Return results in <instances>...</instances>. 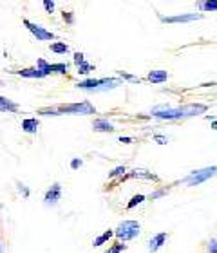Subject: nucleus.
Wrapping results in <instances>:
<instances>
[{
	"label": "nucleus",
	"instance_id": "nucleus-1",
	"mask_svg": "<svg viewBox=\"0 0 217 253\" xmlns=\"http://www.w3.org/2000/svg\"><path fill=\"white\" fill-rule=\"evenodd\" d=\"M42 116H62V114H74V116H89L96 114V107L90 101H82V103H62V105L43 107L38 111Z\"/></svg>",
	"mask_w": 217,
	"mask_h": 253
},
{
	"label": "nucleus",
	"instance_id": "nucleus-2",
	"mask_svg": "<svg viewBox=\"0 0 217 253\" xmlns=\"http://www.w3.org/2000/svg\"><path fill=\"white\" fill-rule=\"evenodd\" d=\"M216 175H217V167H207V169L190 172L181 183H185V185H188V186H197V185H201V183H205V181L216 177Z\"/></svg>",
	"mask_w": 217,
	"mask_h": 253
},
{
	"label": "nucleus",
	"instance_id": "nucleus-3",
	"mask_svg": "<svg viewBox=\"0 0 217 253\" xmlns=\"http://www.w3.org/2000/svg\"><path fill=\"white\" fill-rule=\"evenodd\" d=\"M141 232V226H139L138 221H123L120 226L116 228V232H114V237H118L120 241L123 243H127V241H132L136 239Z\"/></svg>",
	"mask_w": 217,
	"mask_h": 253
},
{
	"label": "nucleus",
	"instance_id": "nucleus-4",
	"mask_svg": "<svg viewBox=\"0 0 217 253\" xmlns=\"http://www.w3.org/2000/svg\"><path fill=\"white\" fill-rule=\"evenodd\" d=\"M37 69L43 74V78L49 74H67L69 73V63H47L45 60H38Z\"/></svg>",
	"mask_w": 217,
	"mask_h": 253
},
{
	"label": "nucleus",
	"instance_id": "nucleus-5",
	"mask_svg": "<svg viewBox=\"0 0 217 253\" xmlns=\"http://www.w3.org/2000/svg\"><path fill=\"white\" fill-rule=\"evenodd\" d=\"M152 116L158 120H181L179 107H170V105H158L152 109Z\"/></svg>",
	"mask_w": 217,
	"mask_h": 253
},
{
	"label": "nucleus",
	"instance_id": "nucleus-6",
	"mask_svg": "<svg viewBox=\"0 0 217 253\" xmlns=\"http://www.w3.org/2000/svg\"><path fill=\"white\" fill-rule=\"evenodd\" d=\"M22 24L29 29V33H31L33 37H37V40H40V42H47V40H54V33L47 31V29H43L42 26H38V24H33L31 20H27V18H24L22 20Z\"/></svg>",
	"mask_w": 217,
	"mask_h": 253
},
{
	"label": "nucleus",
	"instance_id": "nucleus-7",
	"mask_svg": "<svg viewBox=\"0 0 217 253\" xmlns=\"http://www.w3.org/2000/svg\"><path fill=\"white\" fill-rule=\"evenodd\" d=\"M203 15L199 13H188V15H175V16H163L159 15V20L163 24H185V22H194V20H201Z\"/></svg>",
	"mask_w": 217,
	"mask_h": 253
},
{
	"label": "nucleus",
	"instance_id": "nucleus-8",
	"mask_svg": "<svg viewBox=\"0 0 217 253\" xmlns=\"http://www.w3.org/2000/svg\"><path fill=\"white\" fill-rule=\"evenodd\" d=\"M208 111L207 105L203 103H186V105L179 107L181 118H192V116H199V114H205Z\"/></svg>",
	"mask_w": 217,
	"mask_h": 253
},
{
	"label": "nucleus",
	"instance_id": "nucleus-9",
	"mask_svg": "<svg viewBox=\"0 0 217 253\" xmlns=\"http://www.w3.org/2000/svg\"><path fill=\"white\" fill-rule=\"evenodd\" d=\"M120 85H123L122 78H98V87L94 92H105L109 89H116Z\"/></svg>",
	"mask_w": 217,
	"mask_h": 253
},
{
	"label": "nucleus",
	"instance_id": "nucleus-10",
	"mask_svg": "<svg viewBox=\"0 0 217 253\" xmlns=\"http://www.w3.org/2000/svg\"><path fill=\"white\" fill-rule=\"evenodd\" d=\"M129 179H148V181H159L158 175H154L152 172H147V170H132V172H129L127 175H123L122 177V183L123 181H129Z\"/></svg>",
	"mask_w": 217,
	"mask_h": 253
},
{
	"label": "nucleus",
	"instance_id": "nucleus-11",
	"mask_svg": "<svg viewBox=\"0 0 217 253\" xmlns=\"http://www.w3.org/2000/svg\"><path fill=\"white\" fill-rule=\"evenodd\" d=\"M60 197H62V185H60V183H54V185L45 192L43 201H45V205H56L60 201Z\"/></svg>",
	"mask_w": 217,
	"mask_h": 253
},
{
	"label": "nucleus",
	"instance_id": "nucleus-12",
	"mask_svg": "<svg viewBox=\"0 0 217 253\" xmlns=\"http://www.w3.org/2000/svg\"><path fill=\"white\" fill-rule=\"evenodd\" d=\"M169 80V73L167 71H150V73L147 74V82H150V84H163V82H167Z\"/></svg>",
	"mask_w": 217,
	"mask_h": 253
},
{
	"label": "nucleus",
	"instance_id": "nucleus-13",
	"mask_svg": "<svg viewBox=\"0 0 217 253\" xmlns=\"http://www.w3.org/2000/svg\"><path fill=\"white\" fill-rule=\"evenodd\" d=\"M167 239H169V235H167L165 232L163 233H158V235H156L154 239H150V243H148V250H150L152 253H156L159 248H161V246H163L165 243H167Z\"/></svg>",
	"mask_w": 217,
	"mask_h": 253
},
{
	"label": "nucleus",
	"instance_id": "nucleus-14",
	"mask_svg": "<svg viewBox=\"0 0 217 253\" xmlns=\"http://www.w3.org/2000/svg\"><path fill=\"white\" fill-rule=\"evenodd\" d=\"M92 128H94V132H114L116 128H114V125L112 123H109L107 120H103V118H98V120H94L92 122Z\"/></svg>",
	"mask_w": 217,
	"mask_h": 253
},
{
	"label": "nucleus",
	"instance_id": "nucleus-15",
	"mask_svg": "<svg viewBox=\"0 0 217 253\" xmlns=\"http://www.w3.org/2000/svg\"><path fill=\"white\" fill-rule=\"evenodd\" d=\"M38 126H40V122L37 118H27V120L22 122V130L27 132V134H35L38 130Z\"/></svg>",
	"mask_w": 217,
	"mask_h": 253
},
{
	"label": "nucleus",
	"instance_id": "nucleus-16",
	"mask_svg": "<svg viewBox=\"0 0 217 253\" xmlns=\"http://www.w3.org/2000/svg\"><path fill=\"white\" fill-rule=\"evenodd\" d=\"M18 111V103L7 100L4 96H0V112H16Z\"/></svg>",
	"mask_w": 217,
	"mask_h": 253
},
{
	"label": "nucleus",
	"instance_id": "nucleus-17",
	"mask_svg": "<svg viewBox=\"0 0 217 253\" xmlns=\"http://www.w3.org/2000/svg\"><path fill=\"white\" fill-rule=\"evenodd\" d=\"M18 76L22 78H43V74L38 71L37 67H29V69H22V71H16Z\"/></svg>",
	"mask_w": 217,
	"mask_h": 253
},
{
	"label": "nucleus",
	"instance_id": "nucleus-18",
	"mask_svg": "<svg viewBox=\"0 0 217 253\" xmlns=\"http://www.w3.org/2000/svg\"><path fill=\"white\" fill-rule=\"evenodd\" d=\"M112 237H114V232H112V230H107V232L101 233L100 237H96L92 244H94V246H101V244H105L107 241H111Z\"/></svg>",
	"mask_w": 217,
	"mask_h": 253
},
{
	"label": "nucleus",
	"instance_id": "nucleus-19",
	"mask_svg": "<svg viewBox=\"0 0 217 253\" xmlns=\"http://www.w3.org/2000/svg\"><path fill=\"white\" fill-rule=\"evenodd\" d=\"M51 51L56 54H65V53H69V45L65 42H54V43H51Z\"/></svg>",
	"mask_w": 217,
	"mask_h": 253
},
{
	"label": "nucleus",
	"instance_id": "nucleus-20",
	"mask_svg": "<svg viewBox=\"0 0 217 253\" xmlns=\"http://www.w3.org/2000/svg\"><path fill=\"white\" fill-rule=\"evenodd\" d=\"M143 201H145V195H143V194L134 195L132 199H130V201H129V203H127V210H132V208H136V206L141 205Z\"/></svg>",
	"mask_w": 217,
	"mask_h": 253
},
{
	"label": "nucleus",
	"instance_id": "nucleus-21",
	"mask_svg": "<svg viewBox=\"0 0 217 253\" xmlns=\"http://www.w3.org/2000/svg\"><path fill=\"white\" fill-rule=\"evenodd\" d=\"M201 11H217V0H207V2H199Z\"/></svg>",
	"mask_w": 217,
	"mask_h": 253
},
{
	"label": "nucleus",
	"instance_id": "nucleus-22",
	"mask_svg": "<svg viewBox=\"0 0 217 253\" xmlns=\"http://www.w3.org/2000/svg\"><path fill=\"white\" fill-rule=\"evenodd\" d=\"M90 71H94V65L89 62H84L82 65H78V73L80 74H89Z\"/></svg>",
	"mask_w": 217,
	"mask_h": 253
},
{
	"label": "nucleus",
	"instance_id": "nucleus-23",
	"mask_svg": "<svg viewBox=\"0 0 217 253\" xmlns=\"http://www.w3.org/2000/svg\"><path fill=\"white\" fill-rule=\"evenodd\" d=\"M120 76H122L123 80H129V82H132V84H141L143 80L141 78H138V76H132V74H127V73H123V71H120Z\"/></svg>",
	"mask_w": 217,
	"mask_h": 253
},
{
	"label": "nucleus",
	"instance_id": "nucleus-24",
	"mask_svg": "<svg viewBox=\"0 0 217 253\" xmlns=\"http://www.w3.org/2000/svg\"><path fill=\"white\" fill-rule=\"evenodd\" d=\"M125 250H127V244L116 243V244H112L111 250H109L107 253H122V252H125Z\"/></svg>",
	"mask_w": 217,
	"mask_h": 253
},
{
	"label": "nucleus",
	"instance_id": "nucleus-25",
	"mask_svg": "<svg viewBox=\"0 0 217 253\" xmlns=\"http://www.w3.org/2000/svg\"><path fill=\"white\" fill-rule=\"evenodd\" d=\"M125 172H127V169H125V167H116V169L112 170V172H109V177H118V175H125Z\"/></svg>",
	"mask_w": 217,
	"mask_h": 253
},
{
	"label": "nucleus",
	"instance_id": "nucleus-26",
	"mask_svg": "<svg viewBox=\"0 0 217 253\" xmlns=\"http://www.w3.org/2000/svg\"><path fill=\"white\" fill-rule=\"evenodd\" d=\"M85 62V54L84 53H74V65L78 67V65H82V63Z\"/></svg>",
	"mask_w": 217,
	"mask_h": 253
},
{
	"label": "nucleus",
	"instance_id": "nucleus-27",
	"mask_svg": "<svg viewBox=\"0 0 217 253\" xmlns=\"http://www.w3.org/2000/svg\"><path fill=\"white\" fill-rule=\"evenodd\" d=\"M82 165H84V161L76 158V159H73V161H71V169H73V170H78L80 167H82Z\"/></svg>",
	"mask_w": 217,
	"mask_h": 253
},
{
	"label": "nucleus",
	"instance_id": "nucleus-28",
	"mask_svg": "<svg viewBox=\"0 0 217 253\" xmlns=\"http://www.w3.org/2000/svg\"><path fill=\"white\" fill-rule=\"evenodd\" d=\"M169 192V188H163V190H158V192H154L152 195H150V199H158V197H161V195H165Z\"/></svg>",
	"mask_w": 217,
	"mask_h": 253
},
{
	"label": "nucleus",
	"instance_id": "nucleus-29",
	"mask_svg": "<svg viewBox=\"0 0 217 253\" xmlns=\"http://www.w3.org/2000/svg\"><path fill=\"white\" fill-rule=\"evenodd\" d=\"M43 7H45V11H47V13H53L54 2H49V0H45V2H43Z\"/></svg>",
	"mask_w": 217,
	"mask_h": 253
},
{
	"label": "nucleus",
	"instance_id": "nucleus-30",
	"mask_svg": "<svg viewBox=\"0 0 217 253\" xmlns=\"http://www.w3.org/2000/svg\"><path fill=\"white\" fill-rule=\"evenodd\" d=\"M64 20L67 22V24H73V22H74L73 13H65V11H64Z\"/></svg>",
	"mask_w": 217,
	"mask_h": 253
},
{
	"label": "nucleus",
	"instance_id": "nucleus-31",
	"mask_svg": "<svg viewBox=\"0 0 217 253\" xmlns=\"http://www.w3.org/2000/svg\"><path fill=\"white\" fill-rule=\"evenodd\" d=\"M208 250H210V253H217V239H214L212 243H210Z\"/></svg>",
	"mask_w": 217,
	"mask_h": 253
},
{
	"label": "nucleus",
	"instance_id": "nucleus-32",
	"mask_svg": "<svg viewBox=\"0 0 217 253\" xmlns=\"http://www.w3.org/2000/svg\"><path fill=\"white\" fill-rule=\"evenodd\" d=\"M154 139H156L159 145H165V143L169 141V139H167V137H163V136H154Z\"/></svg>",
	"mask_w": 217,
	"mask_h": 253
},
{
	"label": "nucleus",
	"instance_id": "nucleus-33",
	"mask_svg": "<svg viewBox=\"0 0 217 253\" xmlns=\"http://www.w3.org/2000/svg\"><path fill=\"white\" fill-rule=\"evenodd\" d=\"M130 141H132V139H130V137H120V143H125V145H127V143H130Z\"/></svg>",
	"mask_w": 217,
	"mask_h": 253
},
{
	"label": "nucleus",
	"instance_id": "nucleus-34",
	"mask_svg": "<svg viewBox=\"0 0 217 253\" xmlns=\"http://www.w3.org/2000/svg\"><path fill=\"white\" fill-rule=\"evenodd\" d=\"M210 126H212L214 130H217V120H214V122H212V125H210Z\"/></svg>",
	"mask_w": 217,
	"mask_h": 253
},
{
	"label": "nucleus",
	"instance_id": "nucleus-35",
	"mask_svg": "<svg viewBox=\"0 0 217 253\" xmlns=\"http://www.w3.org/2000/svg\"><path fill=\"white\" fill-rule=\"evenodd\" d=\"M0 253H2V244H0Z\"/></svg>",
	"mask_w": 217,
	"mask_h": 253
}]
</instances>
